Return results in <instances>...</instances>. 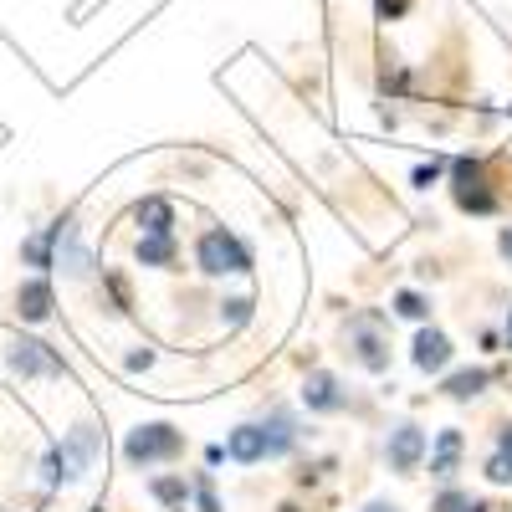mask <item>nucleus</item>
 I'll return each mask as SVG.
<instances>
[{
  "instance_id": "c756f323",
  "label": "nucleus",
  "mask_w": 512,
  "mask_h": 512,
  "mask_svg": "<svg viewBox=\"0 0 512 512\" xmlns=\"http://www.w3.org/2000/svg\"><path fill=\"white\" fill-rule=\"evenodd\" d=\"M502 349L512 354V308H507V328H502Z\"/></svg>"
},
{
  "instance_id": "bb28decb",
  "label": "nucleus",
  "mask_w": 512,
  "mask_h": 512,
  "mask_svg": "<svg viewBox=\"0 0 512 512\" xmlns=\"http://www.w3.org/2000/svg\"><path fill=\"white\" fill-rule=\"evenodd\" d=\"M497 251L507 256V262H512V226H502V236H497Z\"/></svg>"
},
{
  "instance_id": "20e7f679",
  "label": "nucleus",
  "mask_w": 512,
  "mask_h": 512,
  "mask_svg": "<svg viewBox=\"0 0 512 512\" xmlns=\"http://www.w3.org/2000/svg\"><path fill=\"white\" fill-rule=\"evenodd\" d=\"M185 456V431L169 420H149V425H134V431L123 436V461L149 472V466H169Z\"/></svg>"
},
{
  "instance_id": "cd10ccee",
  "label": "nucleus",
  "mask_w": 512,
  "mask_h": 512,
  "mask_svg": "<svg viewBox=\"0 0 512 512\" xmlns=\"http://www.w3.org/2000/svg\"><path fill=\"white\" fill-rule=\"evenodd\" d=\"M226 461V446H205V466H221Z\"/></svg>"
},
{
  "instance_id": "5701e85b",
  "label": "nucleus",
  "mask_w": 512,
  "mask_h": 512,
  "mask_svg": "<svg viewBox=\"0 0 512 512\" xmlns=\"http://www.w3.org/2000/svg\"><path fill=\"white\" fill-rule=\"evenodd\" d=\"M251 313H256L251 297H226V303H221V323H226L231 333H241V328L251 323Z\"/></svg>"
},
{
  "instance_id": "ddd939ff",
  "label": "nucleus",
  "mask_w": 512,
  "mask_h": 512,
  "mask_svg": "<svg viewBox=\"0 0 512 512\" xmlns=\"http://www.w3.org/2000/svg\"><path fill=\"white\" fill-rule=\"evenodd\" d=\"M52 303H57V292H52L47 277H26V282L16 287V313H21V323H47V318H52Z\"/></svg>"
},
{
  "instance_id": "473e14b6",
  "label": "nucleus",
  "mask_w": 512,
  "mask_h": 512,
  "mask_svg": "<svg viewBox=\"0 0 512 512\" xmlns=\"http://www.w3.org/2000/svg\"><path fill=\"white\" fill-rule=\"evenodd\" d=\"M0 512H6V507H0Z\"/></svg>"
},
{
  "instance_id": "a211bd4d",
  "label": "nucleus",
  "mask_w": 512,
  "mask_h": 512,
  "mask_svg": "<svg viewBox=\"0 0 512 512\" xmlns=\"http://www.w3.org/2000/svg\"><path fill=\"white\" fill-rule=\"evenodd\" d=\"M175 262H180V241L175 236H139V267L169 272Z\"/></svg>"
},
{
  "instance_id": "423d86ee",
  "label": "nucleus",
  "mask_w": 512,
  "mask_h": 512,
  "mask_svg": "<svg viewBox=\"0 0 512 512\" xmlns=\"http://www.w3.org/2000/svg\"><path fill=\"white\" fill-rule=\"evenodd\" d=\"M349 354H354V364L364 374H384V369H390V338L379 333V318L374 313H359L349 323Z\"/></svg>"
},
{
  "instance_id": "a878e982",
  "label": "nucleus",
  "mask_w": 512,
  "mask_h": 512,
  "mask_svg": "<svg viewBox=\"0 0 512 512\" xmlns=\"http://www.w3.org/2000/svg\"><path fill=\"white\" fill-rule=\"evenodd\" d=\"M374 11H379V21H400L410 11V0H374Z\"/></svg>"
},
{
  "instance_id": "39448f33",
  "label": "nucleus",
  "mask_w": 512,
  "mask_h": 512,
  "mask_svg": "<svg viewBox=\"0 0 512 512\" xmlns=\"http://www.w3.org/2000/svg\"><path fill=\"white\" fill-rule=\"evenodd\" d=\"M6 364H11V374H21V379H67V374H72L57 349H47L41 338H21V333L6 344Z\"/></svg>"
},
{
  "instance_id": "393cba45",
  "label": "nucleus",
  "mask_w": 512,
  "mask_h": 512,
  "mask_svg": "<svg viewBox=\"0 0 512 512\" xmlns=\"http://www.w3.org/2000/svg\"><path fill=\"white\" fill-rule=\"evenodd\" d=\"M441 169H446V159H431V164H420L415 175H410V180H415V190H431V185L441 180Z\"/></svg>"
},
{
  "instance_id": "2f4dec72",
  "label": "nucleus",
  "mask_w": 512,
  "mask_h": 512,
  "mask_svg": "<svg viewBox=\"0 0 512 512\" xmlns=\"http://www.w3.org/2000/svg\"><path fill=\"white\" fill-rule=\"evenodd\" d=\"M93 512H108V507H93Z\"/></svg>"
},
{
  "instance_id": "2eb2a0df",
  "label": "nucleus",
  "mask_w": 512,
  "mask_h": 512,
  "mask_svg": "<svg viewBox=\"0 0 512 512\" xmlns=\"http://www.w3.org/2000/svg\"><path fill=\"white\" fill-rule=\"evenodd\" d=\"M21 262H26L36 277H47V272L57 267V221L41 226V231H31V236L21 241Z\"/></svg>"
},
{
  "instance_id": "dca6fc26",
  "label": "nucleus",
  "mask_w": 512,
  "mask_h": 512,
  "mask_svg": "<svg viewBox=\"0 0 512 512\" xmlns=\"http://www.w3.org/2000/svg\"><path fill=\"white\" fill-rule=\"evenodd\" d=\"M461 451H466V441H461V431H441L436 441H431V477L436 482H451L456 477V466H461Z\"/></svg>"
},
{
  "instance_id": "6e6552de",
  "label": "nucleus",
  "mask_w": 512,
  "mask_h": 512,
  "mask_svg": "<svg viewBox=\"0 0 512 512\" xmlns=\"http://www.w3.org/2000/svg\"><path fill=\"white\" fill-rule=\"evenodd\" d=\"M303 405L313 415H338V410H349V390H344V379L328 374V369H313L303 379Z\"/></svg>"
},
{
  "instance_id": "f257e3e1",
  "label": "nucleus",
  "mask_w": 512,
  "mask_h": 512,
  "mask_svg": "<svg viewBox=\"0 0 512 512\" xmlns=\"http://www.w3.org/2000/svg\"><path fill=\"white\" fill-rule=\"evenodd\" d=\"M103 456V436L93 431V425H77V431H67L47 456H41V492H67L82 472H93V461Z\"/></svg>"
},
{
  "instance_id": "f03ea898",
  "label": "nucleus",
  "mask_w": 512,
  "mask_h": 512,
  "mask_svg": "<svg viewBox=\"0 0 512 512\" xmlns=\"http://www.w3.org/2000/svg\"><path fill=\"white\" fill-rule=\"evenodd\" d=\"M487 169H492V164H487L482 154L451 159V200H456L461 216H497V210H502V195H497V185H492Z\"/></svg>"
},
{
  "instance_id": "7ed1b4c3",
  "label": "nucleus",
  "mask_w": 512,
  "mask_h": 512,
  "mask_svg": "<svg viewBox=\"0 0 512 512\" xmlns=\"http://www.w3.org/2000/svg\"><path fill=\"white\" fill-rule=\"evenodd\" d=\"M195 267H200V277H251L256 256H251V246H246L236 231L210 226V231H200V241H195Z\"/></svg>"
},
{
  "instance_id": "412c9836",
  "label": "nucleus",
  "mask_w": 512,
  "mask_h": 512,
  "mask_svg": "<svg viewBox=\"0 0 512 512\" xmlns=\"http://www.w3.org/2000/svg\"><path fill=\"white\" fill-rule=\"evenodd\" d=\"M390 308H395L400 318H410V323H425V318H431V297L415 292V287H400V292L390 297Z\"/></svg>"
},
{
  "instance_id": "9d476101",
  "label": "nucleus",
  "mask_w": 512,
  "mask_h": 512,
  "mask_svg": "<svg viewBox=\"0 0 512 512\" xmlns=\"http://www.w3.org/2000/svg\"><path fill=\"white\" fill-rule=\"evenodd\" d=\"M57 267L67 277H93V251L82 246V231L72 216H57Z\"/></svg>"
},
{
  "instance_id": "c85d7f7f",
  "label": "nucleus",
  "mask_w": 512,
  "mask_h": 512,
  "mask_svg": "<svg viewBox=\"0 0 512 512\" xmlns=\"http://www.w3.org/2000/svg\"><path fill=\"white\" fill-rule=\"evenodd\" d=\"M149 364H154V354H149V349H144V354H128V369H149Z\"/></svg>"
},
{
  "instance_id": "6ab92c4d",
  "label": "nucleus",
  "mask_w": 512,
  "mask_h": 512,
  "mask_svg": "<svg viewBox=\"0 0 512 512\" xmlns=\"http://www.w3.org/2000/svg\"><path fill=\"white\" fill-rule=\"evenodd\" d=\"M487 482L512 487V420L497 431V446H492V456H487Z\"/></svg>"
},
{
  "instance_id": "f8f14e48",
  "label": "nucleus",
  "mask_w": 512,
  "mask_h": 512,
  "mask_svg": "<svg viewBox=\"0 0 512 512\" xmlns=\"http://www.w3.org/2000/svg\"><path fill=\"white\" fill-rule=\"evenodd\" d=\"M134 221H139V236H175V221H180V210L169 195H144L134 205Z\"/></svg>"
},
{
  "instance_id": "aec40b11",
  "label": "nucleus",
  "mask_w": 512,
  "mask_h": 512,
  "mask_svg": "<svg viewBox=\"0 0 512 512\" xmlns=\"http://www.w3.org/2000/svg\"><path fill=\"white\" fill-rule=\"evenodd\" d=\"M149 492H154V502L164 512H190V482L185 477H154Z\"/></svg>"
},
{
  "instance_id": "4468645a",
  "label": "nucleus",
  "mask_w": 512,
  "mask_h": 512,
  "mask_svg": "<svg viewBox=\"0 0 512 512\" xmlns=\"http://www.w3.org/2000/svg\"><path fill=\"white\" fill-rule=\"evenodd\" d=\"M262 436H267V461H277V456H287V451H297V415L292 410H272V415H262Z\"/></svg>"
},
{
  "instance_id": "7c9ffc66",
  "label": "nucleus",
  "mask_w": 512,
  "mask_h": 512,
  "mask_svg": "<svg viewBox=\"0 0 512 512\" xmlns=\"http://www.w3.org/2000/svg\"><path fill=\"white\" fill-rule=\"evenodd\" d=\"M364 512H400V507H390V502H369Z\"/></svg>"
},
{
  "instance_id": "1a4fd4ad",
  "label": "nucleus",
  "mask_w": 512,
  "mask_h": 512,
  "mask_svg": "<svg viewBox=\"0 0 512 512\" xmlns=\"http://www.w3.org/2000/svg\"><path fill=\"white\" fill-rule=\"evenodd\" d=\"M410 359H415L420 374H446L456 364V344H451L441 328H420L415 344H410Z\"/></svg>"
},
{
  "instance_id": "9b49d317",
  "label": "nucleus",
  "mask_w": 512,
  "mask_h": 512,
  "mask_svg": "<svg viewBox=\"0 0 512 512\" xmlns=\"http://www.w3.org/2000/svg\"><path fill=\"white\" fill-rule=\"evenodd\" d=\"M226 461H236V466H262V461H267V436H262V420H241L236 431L226 436Z\"/></svg>"
},
{
  "instance_id": "0eeeda50",
  "label": "nucleus",
  "mask_w": 512,
  "mask_h": 512,
  "mask_svg": "<svg viewBox=\"0 0 512 512\" xmlns=\"http://www.w3.org/2000/svg\"><path fill=\"white\" fill-rule=\"evenodd\" d=\"M425 451H431V441H425V431H420L415 420L395 425V431H390V441H384V461H390V472H400V477L420 472Z\"/></svg>"
},
{
  "instance_id": "4be33fe9",
  "label": "nucleus",
  "mask_w": 512,
  "mask_h": 512,
  "mask_svg": "<svg viewBox=\"0 0 512 512\" xmlns=\"http://www.w3.org/2000/svg\"><path fill=\"white\" fill-rule=\"evenodd\" d=\"M190 507L195 512H226L221 497H216V477H210V472H195L190 477Z\"/></svg>"
},
{
  "instance_id": "f3484780",
  "label": "nucleus",
  "mask_w": 512,
  "mask_h": 512,
  "mask_svg": "<svg viewBox=\"0 0 512 512\" xmlns=\"http://www.w3.org/2000/svg\"><path fill=\"white\" fill-rule=\"evenodd\" d=\"M492 379H497L492 369H446L441 395H446V400H477V395H487Z\"/></svg>"
},
{
  "instance_id": "b1692460",
  "label": "nucleus",
  "mask_w": 512,
  "mask_h": 512,
  "mask_svg": "<svg viewBox=\"0 0 512 512\" xmlns=\"http://www.w3.org/2000/svg\"><path fill=\"white\" fill-rule=\"evenodd\" d=\"M431 512H472V497L461 487H441V497L431 502Z\"/></svg>"
}]
</instances>
